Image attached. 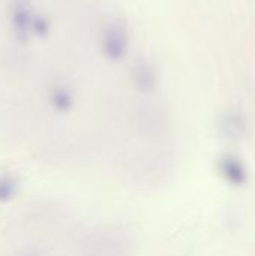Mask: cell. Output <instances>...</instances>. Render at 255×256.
<instances>
[{"mask_svg":"<svg viewBox=\"0 0 255 256\" xmlns=\"http://www.w3.org/2000/svg\"><path fill=\"white\" fill-rule=\"evenodd\" d=\"M222 171L227 177V180L233 184H242L246 180V174L243 170V165L233 156L225 158L222 160Z\"/></svg>","mask_w":255,"mask_h":256,"instance_id":"6da1fadb","label":"cell"}]
</instances>
